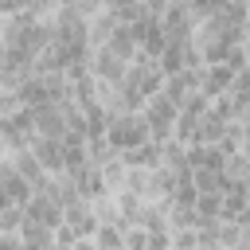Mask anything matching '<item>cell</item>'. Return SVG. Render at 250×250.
<instances>
[{
	"mask_svg": "<svg viewBox=\"0 0 250 250\" xmlns=\"http://www.w3.org/2000/svg\"><path fill=\"white\" fill-rule=\"evenodd\" d=\"M105 141H109V148H113L117 156H125V152H133V148L148 145V141H152V133H148V121H145L141 113H117V117L109 121Z\"/></svg>",
	"mask_w": 250,
	"mask_h": 250,
	"instance_id": "obj_1",
	"label": "cell"
},
{
	"mask_svg": "<svg viewBox=\"0 0 250 250\" xmlns=\"http://www.w3.org/2000/svg\"><path fill=\"white\" fill-rule=\"evenodd\" d=\"M90 70H94V78H98L102 86H121L125 74H129V62L117 59L109 47H94V55H90Z\"/></svg>",
	"mask_w": 250,
	"mask_h": 250,
	"instance_id": "obj_2",
	"label": "cell"
},
{
	"mask_svg": "<svg viewBox=\"0 0 250 250\" xmlns=\"http://www.w3.org/2000/svg\"><path fill=\"white\" fill-rule=\"evenodd\" d=\"M0 188H4V203H12V207H27V203H31V195H35V188L16 172V164H12V160H4V164H0Z\"/></svg>",
	"mask_w": 250,
	"mask_h": 250,
	"instance_id": "obj_3",
	"label": "cell"
},
{
	"mask_svg": "<svg viewBox=\"0 0 250 250\" xmlns=\"http://www.w3.org/2000/svg\"><path fill=\"white\" fill-rule=\"evenodd\" d=\"M31 152H35V160L47 168V176H62V172H66V148H62L59 137H35V141H31Z\"/></svg>",
	"mask_w": 250,
	"mask_h": 250,
	"instance_id": "obj_4",
	"label": "cell"
},
{
	"mask_svg": "<svg viewBox=\"0 0 250 250\" xmlns=\"http://www.w3.org/2000/svg\"><path fill=\"white\" fill-rule=\"evenodd\" d=\"M23 211H27V219H31V223H43L47 230H59V227L66 223V211H62V207H59V203H55L47 191L31 195V203H27Z\"/></svg>",
	"mask_w": 250,
	"mask_h": 250,
	"instance_id": "obj_5",
	"label": "cell"
},
{
	"mask_svg": "<svg viewBox=\"0 0 250 250\" xmlns=\"http://www.w3.org/2000/svg\"><path fill=\"white\" fill-rule=\"evenodd\" d=\"M4 160H12V164H16V172H20V176H23V180L35 188V195H39V191H47L51 176H47V168L35 160V152H31V148H23V152H12V156H4Z\"/></svg>",
	"mask_w": 250,
	"mask_h": 250,
	"instance_id": "obj_6",
	"label": "cell"
},
{
	"mask_svg": "<svg viewBox=\"0 0 250 250\" xmlns=\"http://www.w3.org/2000/svg\"><path fill=\"white\" fill-rule=\"evenodd\" d=\"M66 227H70L78 238H94V234H98V227H102V219H98L94 203H78V207H70V211H66Z\"/></svg>",
	"mask_w": 250,
	"mask_h": 250,
	"instance_id": "obj_7",
	"label": "cell"
},
{
	"mask_svg": "<svg viewBox=\"0 0 250 250\" xmlns=\"http://www.w3.org/2000/svg\"><path fill=\"white\" fill-rule=\"evenodd\" d=\"M94 242H98V250H125V227H117V223H102L98 234H94Z\"/></svg>",
	"mask_w": 250,
	"mask_h": 250,
	"instance_id": "obj_8",
	"label": "cell"
},
{
	"mask_svg": "<svg viewBox=\"0 0 250 250\" xmlns=\"http://www.w3.org/2000/svg\"><path fill=\"white\" fill-rule=\"evenodd\" d=\"M125 176H129V168H125V160L121 156H113L109 164H102V180H105V188L117 195V191H125Z\"/></svg>",
	"mask_w": 250,
	"mask_h": 250,
	"instance_id": "obj_9",
	"label": "cell"
},
{
	"mask_svg": "<svg viewBox=\"0 0 250 250\" xmlns=\"http://www.w3.org/2000/svg\"><path fill=\"white\" fill-rule=\"evenodd\" d=\"M23 223H27V211H23V207L4 203V211H0V234H20V230H23Z\"/></svg>",
	"mask_w": 250,
	"mask_h": 250,
	"instance_id": "obj_10",
	"label": "cell"
},
{
	"mask_svg": "<svg viewBox=\"0 0 250 250\" xmlns=\"http://www.w3.org/2000/svg\"><path fill=\"white\" fill-rule=\"evenodd\" d=\"M195 211H199L203 227H207V223H223V195H199Z\"/></svg>",
	"mask_w": 250,
	"mask_h": 250,
	"instance_id": "obj_11",
	"label": "cell"
},
{
	"mask_svg": "<svg viewBox=\"0 0 250 250\" xmlns=\"http://www.w3.org/2000/svg\"><path fill=\"white\" fill-rule=\"evenodd\" d=\"M172 250H199V230H176Z\"/></svg>",
	"mask_w": 250,
	"mask_h": 250,
	"instance_id": "obj_12",
	"label": "cell"
},
{
	"mask_svg": "<svg viewBox=\"0 0 250 250\" xmlns=\"http://www.w3.org/2000/svg\"><path fill=\"white\" fill-rule=\"evenodd\" d=\"M125 250H148V230L145 227H129L125 230Z\"/></svg>",
	"mask_w": 250,
	"mask_h": 250,
	"instance_id": "obj_13",
	"label": "cell"
},
{
	"mask_svg": "<svg viewBox=\"0 0 250 250\" xmlns=\"http://www.w3.org/2000/svg\"><path fill=\"white\" fill-rule=\"evenodd\" d=\"M148 250H172V230H164V234H148Z\"/></svg>",
	"mask_w": 250,
	"mask_h": 250,
	"instance_id": "obj_14",
	"label": "cell"
},
{
	"mask_svg": "<svg viewBox=\"0 0 250 250\" xmlns=\"http://www.w3.org/2000/svg\"><path fill=\"white\" fill-rule=\"evenodd\" d=\"M0 250H23V238L20 234H0Z\"/></svg>",
	"mask_w": 250,
	"mask_h": 250,
	"instance_id": "obj_15",
	"label": "cell"
},
{
	"mask_svg": "<svg viewBox=\"0 0 250 250\" xmlns=\"http://www.w3.org/2000/svg\"><path fill=\"white\" fill-rule=\"evenodd\" d=\"M242 152L250 156V125H242Z\"/></svg>",
	"mask_w": 250,
	"mask_h": 250,
	"instance_id": "obj_16",
	"label": "cell"
},
{
	"mask_svg": "<svg viewBox=\"0 0 250 250\" xmlns=\"http://www.w3.org/2000/svg\"><path fill=\"white\" fill-rule=\"evenodd\" d=\"M74 250H98V242H94V238H82V242H78Z\"/></svg>",
	"mask_w": 250,
	"mask_h": 250,
	"instance_id": "obj_17",
	"label": "cell"
},
{
	"mask_svg": "<svg viewBox=\"0 0 250 250\" xmlns=\"http://www.w3.org/2000/svg\"><path fill=\"white\" fill-rule=\"evenodd\" d=\"M199 250H223V246H199Z\"/></svg>",
	"mask_w": 250,
	"mask_h": 250,
	"instance_id": "obj_18",
	"label": "cell"
}]
</instances>
